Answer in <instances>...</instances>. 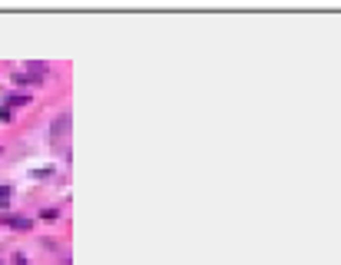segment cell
I'll return each mask as SVG.
<instances>
[{"mask_svg": "<svg viewBox=\"0 0 341 265\" xmlns=\"http://www.w3.org/2000/svg\"><path fill=\"white\" fill-rule=\"evenodd\" d=\"M70 130V113H60V120H53V136H63Z\"/></svg>", "mask_w": 341, "mask_h": 265, "instance_id": "3", "label": "cell"}, {"mask_svg": "<svg viewBox=\"0 0 341 265\" xmlns=\"http://www.w3.org/2000/svg\"><path fill=\"white\" fill-rule=\"evenodd\" d=\"M3 222H7L10 229H30V225H33L27 216H3Z\"/></svg>", "mask_w": 341, "mask_h": 265, "instance_id": "2", "label": "cell"}, {"mask_svg": "<svg viewBox=\"0 0 341 265\" xmlns=\"http://www.w3.org/2000/svg\"><path fill=\"white\" fill-rule=\"evenodd\" d=\"M40 219H46V222H53V219H60V209H53V206H46V209L40 212Z\"/></svg>", "mask_w": 341, "mask_h": 265, "instance_id": "5", "label": "cell"}, {"mask_svg": "<svg viewBox=\"0 0 341 265\" xmlns=\"http://www.w3.org/2000/svg\"><path fill=\"white\" fill-rule=\"evenodd\" d=\"M10 196V186H7V182H0V199H7Z\"/></svg>", "mask_w": 341, "mask_h": 265, "instance_id": "7", "label": "cell"}, {"mask_svg": "<svg viewBox=\"0 0 341 265\" xmlns=\"http://www.w3.org/2000/svg\"><path fill=\"white\" fill-rule=\"evenodd\" d=\"M0 265H3V262H0Z\"/></svg>", "mask_w": 341, "mask_h": 265, "instance_id": "8", "label": "cell"}, {"mask_svg": "<svg viewBox=\"0 0 341 265\" xmlns=\"http://www.w3.org/2000/svg\"><path fill=\"white\" fill-rule=\"evenodd\" d=\"M23 103H30L27 93H10V96H7V106H23Z\"/></svg>", "mask_w": 341, "mask_h": 265, "instance_id": "4", "label": "cell"}, {"mask_svg": "<svg viewBox=\"0 0 341 265\" xmlns=\"http://www.w3.org/2000/svg\"><path fill=\"white\" fill-rule=\"evenodd\" d=\"M13 83H17V87H37V83H43V77L27 70V73H13Z\"/></svg>", "mask_w": 341, "mask_h": 265, "instance_id": "1", "label": "cell"}, {"mask_svg": "<svg viewBox=\"0 0 341 265\" xmlns=\"http://www.w3.org/2000/svg\"><path fill=\"white\" fill-rule=\"evenodd\" d=\"M13 265H27V255H23V252H13Z\"/></svg>", "mask_w": 341, "mask_h": 265, "instance_id": "6", "label": "cell"}]
</instances>
